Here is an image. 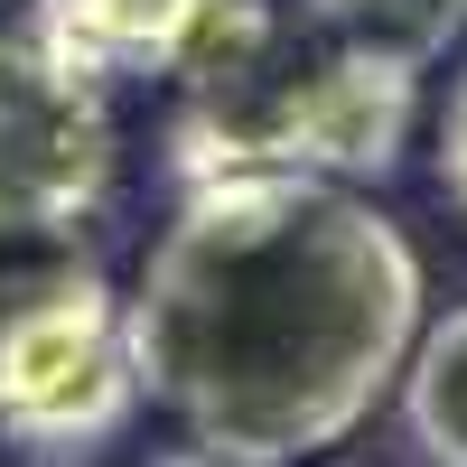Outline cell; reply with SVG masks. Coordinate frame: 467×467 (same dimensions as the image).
<instances>
[{"instance_id": "8fae6325", "label": "cell", "mask_w": 467, "mask_h": 467, "mask_svg": "<svg viewBox=\"0 0 467 467\" xmlns=\"http://www.w3.org/2000/svg\"><path fill=\"white\" fill-rule=\"evenodd\" d=\"M308 467H356V458H308Z\"/></svg>"}, {"instance_id": "3957f363", "label": "cell", "mask_w": 467, "mask_h": 467, "mask_svg": "<svg viewBox=\"0 0 467 467\" xmlns=\"http://www.w3.org/2000/svg\"><path fill=\"white\" fill-rule=\"evenodd\" d=\"M112 94L57 37H0V234H75L112 197Z\"/></svg>"}, {"instance_id": "52a82bcc", "label": "cell", "mask_w": 467, "mask_h": 467, "mask_svg": "<svg viewBox=\"0 0 467 467\" xmlns=\"http://www.w3.org/2000/svg\"><path fill=\"white\" fill-rule=\"evenodd\" d=\"M308 10H327L337 28L374 37V47H402V57H431L449 37V0H308Z\"/></svg>"}, {"instance_id": "7c38bea8", "label": "cell", "mask_w": 467, "mask_h": 467, "mask_svg": "<svg viewBox=\"0 0 467 467\" xmlns=\"http://www.w3.org/2000/svg\"><path fill=\"white\" fill-rule=\"evenodd\" d=\"M449 19H467V0H449Z\"/></svg>"}, {"instance_id": "277c9868", "label": "cell", "mask_w": 467, "mask_h": 467, "mask_svg": "<svg viewBox=\"0 0 467 467\" xmlns=\"http://www.w3.org/2000/svg\"><path fill=\"white\" fill-rule=\"evenodd\" d=\"M420 112V57L374 47V37H346L327 66H308L299 85L271 103L262 122V169H308V178H383L411 140Z\"/></svg>"}, {"instance_id": "8992f818", "label": "cell", "mask_w": 467, "mask_h": 467, "mask_svg": "<svg viewBox=\"0 0 467 467\" xmlns=\"http://www.w3.org/2000/svg\"><path fill=\"white\" fill-rule=\"evenodd\" d=\"M402 431L431 467H467V299L449 318H420L402 365Z\"/></svg>"}, {"instance_id": "7a4b0ae2", "label": "cell", "mask_w": 467, "mask_h": 467, "mask_svg": "<svg viewBox=\"0 0 467 467\" xmlns=\"http://www.w3.org/2000/svg\"><path fill=\"white\" fill-rule=\"evenodd\" d=\"M140 411V365L122 299L94 262L37 290L0 327V449L28 467H94Z\"/></svg>"}, {"instance_id": "9c48e42d", "label": "cell", "mask_w": 467, "mask_h": 467, "mask_svg": "<svg viewBox=\"0 0 467 467\" xmlns=\"http://www.w3.org/2000/svg\"><path fill=\"white\" fill-rule=\"evenodd\" d=\"M431 169H440V197L467 215V75L449 85V103H440V140H431Z\"/></svg>"}, {"instance_id": "30bf717a", "label": "cell", "mask_w": 467, "mask_h": 467, "mask_svg": "<svg viewBox=\"0 0 467 467\" xmlns=\"http://www.w3.org/2000/svg\"><path fill=\"white\" fill-rule=\"evenodd\" d=\"M150 467H234V458H215V449H169V458H150Z\"/></svg>"}, {"instance_id": "ba28073f", "label": "cell", "mask_w": 467, "mask_h": 467, "mask_svg": "<svg viewBox=\"0 0 467 467\" xmlns=\"http://www.w3.org/2000/svg\"><path fill=\"white\" fill-rule=\"evenodd\" d=\"M75 262H85L75 234H0V327H10L37 290H57Z\"/></svg>"}, {"instance_id": "5b68a950", "label": "cell", "mask_w": 467, "mask_h": 467, "mask_svg": "<svg viewBox=\"0 0 467 467\" xmlns=\"http://www.w3.org/2000/svg\"><path fill=\"white\" fill-rule=\"evenodd\" d=\"M271 47V0H160L150 19V66H169L178 85H244Z\"/></svg>"}, {"instance_id": "6da1fadb", "label": "cell", "mask_w": 467, "mask_h": 467, "mask_svg": "<svg viewBox=\"0 0 467 467\" xmlns=\"http://www.w3.org/2000/svg\"><path fill=\"white\" fill-rule=\"evenodd\" d=\"M140 402L234 467H308L402 383L420 253L365 187L215 169L122 299Z\"/></svg>"}]
</instances>
